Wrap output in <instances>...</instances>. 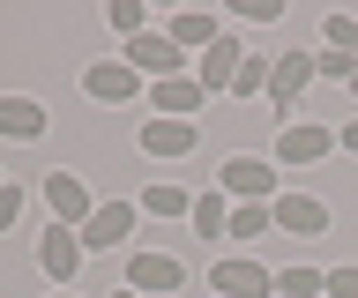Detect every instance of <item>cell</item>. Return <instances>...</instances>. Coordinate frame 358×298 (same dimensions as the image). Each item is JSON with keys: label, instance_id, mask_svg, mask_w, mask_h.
I'll use <instances>...</instances> for the list:
<instances>
[{"label": "cell", "instance_id": "obj_1", "mask_svg": "<svg viewBox=\"0 0 358 298\" xmlns=\"http://www.w3.org/2000/svg\"><path fill=\"white\" fill-rule=\"evenodd\" d=\"M127 291H142V298H179V291H187V261H179V253H157V246H134V253H127Z\"/></svg>", "mask_w": 358, "mask_h": 298}, {"label": "cell", "instance_id": "obj_2", "mask_svg": "<svg viewBox=\"0 0 358 298\" xmlns=\"http://www.w3.org/2000/svg\"><path fill=\"white\" fill-rule=\"evenodd\" d=\"M217 194H224V202H276L284 179H276V164H262V157H224Z\"/></svg>", "mask_w": 358, "mask_h": 298}, {"label": "cell", "instance_id": "obj_3", "mask_svg": "<svg viewBox=\"0 0 358 298\" xmlns=\"http://www.w3.org/2000/svg\"><path fill=\"white\" fill-rule=\"evenodd\" d=\"M321 75H313V52H276V75H268V105H276V119L291 127V112H299V97L313 90Z\"/></svg>", "mask_w": 358, "mask_h": 298}, {"label": "cell", "instance_id": "obj_4", "mask_svg": "<svg viewBox=\"0 0 358 298\" xmlns=\"http://www.w3.org/2000/svg\"><path fill=\"white\" fill-rule=\"evenodd\" d=\"M120 60H127L134 75H150V82H172V75H187V68H179L187 52H179L164 30H142V38H127V45H120Z\"/></svg>", "mask_w": 358, "mask_h": 298}, {"label": "cell", "instance_id": "obj_5", "mask_svg": "<svg viewBox=\"0 0 358 298\" xmlns=\"http://www.w3.org/2000/svg\"><path fill=\"white\" fill-rule=\"evenodd\" d=\"M209 291L217 298H276V276L262 261H246V253H224L217 269H209Z\"/></svg>", "mask_w": 358, "mask_h": 298}, {"label": "cell", "instance_id": "obj_6", "mask_svg": "<svg viewBox=\"0 0 358 298\" xmlns=\"http://www.w3.org/2000/svg\"><path fill=\"white\" fill-rule=\"evenodd\" d=\"M134 224H142L134 202H97V216L83 224V253H120L134 239Z\"/></svg>", "mask_w": 358, "mask_h": 298}, {"label": "cell", "instance_id": "obj_7", "mask_svg": "<svg viewBox=\"0 0 358 298\" xmlns=\"http://www.w3.org/2000/svg\"><path fill=\"white\" fill-rule=\"evenodd\" d=\"M45 209H52V224H67V231H83L90 216H97L83 172H45Z\"/></svg>", "mask_w": 358, "mask_h": 298}, {"label": "cell", "instance_id": "obj_8", "mask_svg": "<svg viewBox=\"0 0 358 298\" xmlns=\"http://www.w3.org/2000/svg\"><path fill=\"white\" fill-rule=\"evenodd\" d=\"M336 149V127H321V119H291V127H276V164H321Z\"/></svg>", "mask_w": 358, "mask_h": 298}, {"label": "cell", "instance_id": "obj_9", "mask_svg": "<svg viewBox=\"0 0 358 298\" xmlns=\"http://www.w3.org/2000/svg\"><path fill=\"white\" fill-rule=\"evenodd\" d=\"M38 269L52 276V291H67V283H75V269H83V231L52 224V231L38 239Z\"/></svg>", "mask_w": 358, "mask_h": 298}, {"label": "cell", "instance_id": "obj_10", "mask_svg": "<svg viewBox=\"0 0 358 298\" xmlns=\"http://www.w3.org/2000/svg\"><path fill=\"white\" fill-rule=\"evenodd\" d=\"M239 68H246V45H239V38H231V30H224L217 45H209V52H201V60H194V82H201V90H209V97H224V90H231V82H239Z\"/></svg>", "mask_w": 358, "mask_h": 298}, {"label": "cell", "instance_id": "obj_11", "mask_svg": "<svg viewBox=\"0 0 358 298\" xmlns=\"http://www.w3.org/2000/svg\"><path fill=\"white\" fill-rule=\"evenodd\" d=\"M83 90L97 97V105H134V97H142V75H134L127 60H90V68H83Z\"/></svg>", "mask_w": 358, "mask_h": 298}, {"label": "cell", "instance_id": "obj_12", "mask_svg": "<svg viewBox=\"0 0 358 298\" xmlns=\"http://www.w3.org/2000/svg\"><path fill=\"white\" fill-rule=\"evenodd\" d=\"M164 38H172L179 52H209L224 38V15H209V8H172V23H164Z\"/></svg>", "mask_w": 358, "mask_h": 298}, {"label": "cell", "instance_id": "obj_13", "mask_svg": "<svg viewBox=\"0 0 358 298\" xmlns=\"http://www.w3.org/2000/svg\"><path fill=\"white\" fill-rule=\"evenodd\" d=\"M276 231H291V239H321L329 231V202H313V194H276Z\"/></svg>", "mask_w": 358, "mask_h": 298}, {"label": "cell", "instance_id": "obj_14", "mask_svg": "<svg viewBox=\"0 0 358 298\" xmlns=\"http://www.w3.org/2000/svg\"><path fill=\"white\" fill-rule=\"evenodd\" d=\"M194 119H142V157H194Z\"/></svg>", "mask_w": 358, "mask_h": 298}, {"label": "cell", "instance_id": "obj_15", "mask_svg": "<svg viewBox=\"0 0 358 298\" xmlns=\"http://www.w3.org/2000/svg\"><path fill=\"white\" fill-rule=\"evenodd\" d=\"M150 105H157V119H194L201 105H209V90H201V82H194V68H187V75H172V82H157V90H150Z\"/></svg>", "mask_w": 358, "mask_h": 298}, {"label": "cell", "instance_id": "obj_16", "mask_svg": "<svg viewBox=\"0 0 358 298\" xmlns=\"http://www.w3.org/2000/svg\"><path fill=\"white\" fill-rule=\"evenodd\" d=\"M0 135L8 142H38L45 135V105L38 97H0Z\"/></svg>", "mask_w": 358, "mask_h": 298}, {"label": "cell", "instance_id": "obj_17", "mask_svg": "<svg viewBox=\"0 0 358 298\" xmlns=\"http://www.w3.org/2000/svg\"><path fill=\"white\" fill-rule=\"evenodd\" d=\"M134 209H142V216H164V224H179V216H194V194H187V186H172V179H150Z\"/></svg>", "mask_w": 358, "mask_h": 298}, {"label": "cell", "instance_id": "obj_18", "mask_svg": "<svg viewBox=\"0 0 358 298\" xmlns=\"http://www.w3.org/2000/svg\"><path fill=\"white\" fill-rule=\"evenodd\" d=\"M187 224H194L201 239H224V231H231V202H224V194H194V216H187Z\"/></svg>", "mask_w": 358, "mask_h": 298}, {"label": "cell", "instance_id": "obj_19", "mask_svg": "<svg viewBox=\"0 0 358 298\" xmlns=\"http://www.w3.org/2000/svg\"><path fill=\"white\" fill-rule=\"evenodd\" d=\"M276 298H329V269H306V261L284 269L276 276Z\"/></svg>", "mask_w": 358, "mask_h": 298}, {"label": "cell", "instance_id": "obj_20", "mask_svg": "<svg viewBox=\"0 0 358 298\" xmlns=\"http://www.w3.org/2000/svg\"><path fill=\"white\" fill-rule=\"evenodd\" d=\"M268 224H276V209H268V202H239V209H231V231H224V239H262Z\"/></svg>", "mask_w": 358, "mask_h": 298}, {"label": "cell", "instance_id": "obj_21", "mask_svg": "<svg viewBox=\"0 0 358 298\" xmlns=\"http://www.w3.org/2000/svg\"><path fill=\"white\" fill-rule=\"evenodd\" d=\"M268 75H276V52H246V68H239L231 90H239V97H268Z\"/></svg>", "mask_w": 358, "mask_h": 298}, {"label": "cell", "instance_id": "obj_22", "mask_svg": "<svg viewBox=\"0 0 358 298\" xmlns=\"http://www.w3.org/2000/svg\"><path fill=\"white\" fill-rule=\"evenodd\" d=\"M321 52H358V15H343V8H336L329 23H321Z\"/></svg>", "mask_w": 358, "mask_h": 298}, {"label": "cell", "instance_id": "obj_23", "mask_svg": "<svg viewBox=\"0 0 358 298\" xmlns=\"http://www.w3.org/2000/svg\"><path fill=\"white\" fill-rule=\"evenodd\" d=\"M105 23L120 30V45H127V38H142V30H150V15H142V0H112V8H105Z\"/></svg>", "mask_w": 358, "mask_h": 298}, {"label": "cell", "instance_id": "obj_24", "mask_svg": "<svg viewBox=\"0 0 358 298\" xmlns=\"http://www.w3.org/2000/svg\"><path fill=\"white\" fill-rule=\"evenodd\" d=\"M313 75H329V82H351V75H358V52H313Z\"/></svg>", "mask_w": 358, "mask_h": 298}, {"label": "cell", "instance_id": "obj_25", "mask_svg": "<svg viewBox=\"0 0 358 298\" xmlns=\"http://www.w3.org/2000/svg\"><path fill=\"white\" fill-rule=\"evenodd\" d=\"M22 209H30V194L8 179V186H0V231H15V224H22Z\"/></svg>", "mask_w": 358, "mask_h": 298}, {"label": "cell", "instance_id": "obj_26", "mask_svg": "<svg viewBox=\"0 0 358 298\" xmlns=\"http://www.w3.org/2000/svg\"><path fill=\"white\" fill-rule=\"evenodd\" d=\"M284 15V0H239V23H276Z\"/></svg>", "mask_w": 358, "mask_h": 298}, {"label": "cell", "instance_id": "obj_27", "mask_svg": "<svg viewBox=\"0 0 358 298\" xmlns=\"http://www.w3.org/2000/svg\"><path fill=\"white\" fill-rule=\"evenodd\" d=\"M329 298H358V261L351 269H329Z\"/></svg>", "mask_w": 358, "mask_h": 298}, {"label": "cell", "instance_id": "obj_28", "mask_svg": "<svg viewBox=\"0 0 358 298\" xmlns=\"http://www.w3.org/2000/svg\"><path fill=\"white\" fill-rule=\"evenodd\" d=\"M336 149H351V157H358V119H343V127H336Z\"/></svg>", "mask_w": 358, "mask_h": 298}, {"label": "cell", "instance_id": "obj_29", "mask_svg": "<svg viewBox=\"0 0 358 298\" xmlns=\"http://www.w3.org/2000/svg\"><path fill=\"white\" fill-rule=\"evenodd\" d=\"M112 298H142V291H112Z\"/></svg>", "mask_w": 358, "mask_h": 298}, {"label": "cell", "instance_id": "obj_30", "mask_svg": "<svg viewBox=\"0 0 358 298\" xmlns=\"http://www.w3.org/2000/svg\"><path fill=\"white\" fill-rule=\"evenodd\" d=\"M351 97H358V75H351Z\"/></svg>", "mask_w": 358, "mask_h": 298}, {"label": "cell", "instance_id": "obj_31", "mask_svg": "<svg viewBox=\"0 0 358 298\" xmlns=\"http://www.w3.org/2000/svg\"><path fill=\"white\" fill-rule=\"evenodd\" d=\"M52 298H75V291H52Z\"/></svg>", "mask_w": 358, "mask_h": 298}, {"label": "cell", "instance_id": "obj_32", "mask_svg": "<svg viewBox=\"0 0 358 298\" xmlns=\"http://www.w3.org/2000/svg\"><path fill=\"white\" fill-rule=\"evenodd\" d=\"M0 186H8V172H0Z\"/></svg>", "mask_w": 358, "mask_h": 298}]
</instances>
